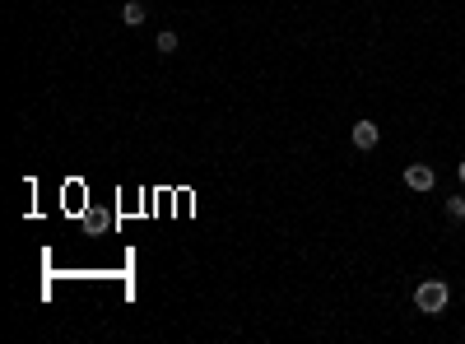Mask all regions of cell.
Listing matches in <instances>:
<instances>
[{"label": "cell", "instance_id": "3", "mask_svg": "<svg viewBox=\"0 0 465 344\" xmlns=\"http://www.w3.org/2000/svg\"><path fill=\"white\" fill-rule=\"evenodd\" d=\"M349 140H354L358 149H377V140H382V130H377V121H354V130H349Z\"/></svg>", "mask_w": 465, "mask_h": 344}, {"label": "cell", "instance_id": "5", "mask_svg": "<svg viewBox=\"0 0 465 344\" xmlns=\"http://www.w3.org/2000/svg\"><path fill=\"white\" fill-rule=\"evenodd\" d=\"M447 219L465 223V196H447Z\"/></svg>", "mask_w": 465, "mask_h": 344}, {"label": "cell", "instance_id": "2", "mask_svg": "<svg viewBox=\"0 0 465 344\" xmlns=\"http://www.w3.org/2000/svg\"><path fill=\"white\" fill-rule=\"evenodd\" d=\"M405 187H409V191H433L437 187V172L428 168V163H409V168H405Z\"/></svg>", "mask_w": 465, "mask_h": 344}, {"label": "cell", "instance_id": "1", "mask_svg": "<svg viewBox=\"0 0 465 344\" xmlns=\"http://www.w3.org/2000/svg\"><path fill=\"white\" fill-rule=\"evenodd\" d=\"M447 302H451V289L442 280H423L414 289V307L423 316H437V312H447Z\"/></svg>", "mask_w": 465, "mask_h": 344}, {"label": "cell", "instance_id": "6", "mask_svg": "<svg viewBox=\"0 0 465 344\" xmlns=\"http://www.w3.org/2000/svg\"><path fill=\"white\" fill-rule=\"evenodd\" d=\"M154 47H158V56H172V51H177V33H172V28H163V33H158V42H154Z\"/></svg>", "mask_w": 465, "mask_h": 344}, {"label": "cell", "instance_id": "7", "mask_svg": "<svg viewBox=\"0 0 465 344\" xmlns=\"http://www.w3.org/2000/svg\"><path fill=\"white\" fill-rule=\"evenodd\" d=\"M456 177H461V182H465V158H461V163H456Z\"/></svg>", "mask_w": 465, "mask_h": 344}, {"label": "cell", "instance_id": "4", "mask_svg": "<svg viewBox=\"0 0 465 344\" xmlns=\"http://www.w3.org/2000/svg\"><path fill=\"white\" fill-rule=\"evenodd\" d=\"M144 19H149V10H144L140 0H126V5H121V24H126V28H140Z\"/></svg>", "mask_w": 465, "mask_h": 344}]
</instances>
